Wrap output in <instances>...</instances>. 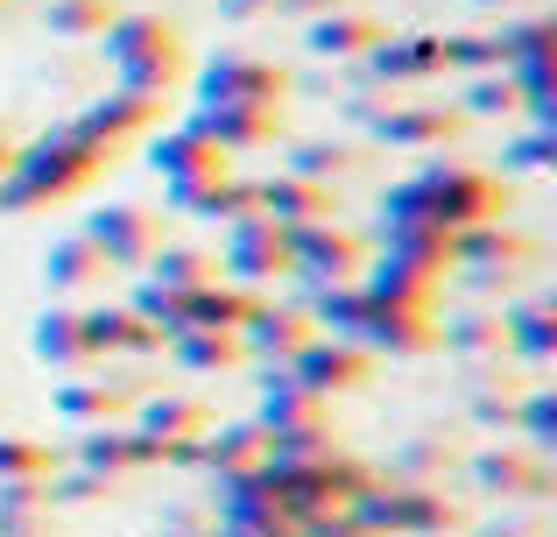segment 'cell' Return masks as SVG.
<instances>
[{
    "label": "cell",
    "mask_w": 557,
    "mask_h": 537,
    "mask_svg": "<svg viewBox=\"0 0 557 537\" xmlns=\"http://www.w3.org/2000/svg\"><path fill=\"white\" fill-rule=\"evenodd\" d=\"M473 8H516V0H473Z\"/></svg>",
    "instance_id": "d6a6232c"
},
{
    "label": "cell",
    "mask_w": 557,
    "mask_h": 537,
    "mask_svg": "<svg viewBox=\"0 0 557 537\" xmlns=\"http://www.w3.org/2000/svg\"><path fill=\"white\" fill-rule=\"evenodd\" d=\"M0 8H8V0H0Z\"/></svg>",
    "instance_id": "d590c367"
},
{
    "label": "cell",
    "mask_w": 557,
    "mask_h": 537,
    "mask_svg": "<svg viewBox=\"0 0 557 537\" xmlns=\"http://www.w3.org/2000/svg\"><path fill=\"white\" fill-rule=\"evenodd\" d=\"M289 71L269 57H212L198 78V107H283Z\"/></svg>",
    "instance_id": "3957f363"
},
{
    "label": "cell",
    "mask_w": 557,
    "mask_h": 537,
    "mask_svg": "<svg viewBox=\"0 0 557 537\" xmlns=\"http://www.w3.org/2000/svg\"><path fill=\"white\" fill-rule=\"evenodd\" d=\"M255 212H269L275 227H318V220H332V184H311V178H269V184H255Z\"/></svg>",
    "instance_id": "7c38bea8"
},
{
    "label": "cell",
    "mask_w": 557,
    "mask_h": 537,
    "mask_svg": "<svg viewBox=\"0 0 557 537\" xmlns=\"http://www.w3.org/2000/svg\"><path fill=\"white\" fill-rule=\"evenodd\" d=\"M156 121H163V99H156V93H127V85H113V93L99 99V107H85V121H71V127L113 156L127 135H149Z\"/></svg>",
    "instance_id": "9c48e42d"
},
{
    "label": "cell",
    "mask_w": 557,
    "mask_h": 537,
    "mask_svg": "<svg viewBox=\"0 0 557 537\" xmlns=\"http://www.w3.org/2000/svg\"><path fill=\"white\" fill-rule=\"evenodd\" d=\"M431 71H445V42L437 36H388L381 50L360 57L368 85H409V78H431Z\"/></svg>",
    "instance_id": "8fae6325"
},
{
    "label": "cell",
    "mask_w": 557,
    "mask_h": 537,
    "mask_svg": "<svg viewBox=\"0 0 557 537\" xmlns=\"http://www.w3.org/2000/svg\"><path fill=\"white\" fill-rule=\"evenodd\" d=\"M466 127V113L459 107H388V113H374V135L381 142H395V149H431V142H451Z\"/></svg>",
    "instance_id": "9a60e30c"
},
{
    "label": "cell",
    "mask_w": 557,
    "mask_h": 537,
    "mask_svg": "<svg viewBox=\"0 0 557 537\" xmlns=\"http://www.w3.org/2000/svg\"><path fill=\"white\" fill-rule=\"evenodd\" d=\"M487 537H502V530H487Z\"/></svg>",
    "instance_id": "836d02e7"
},
{
    "label": "cell",
    "mask_w": 557,
    "mask_h": 537,
    "mask_svg": "<svg viewBox=\"0 0 557 537\" xmlns=\"http://www.w3.org/2000/svg\"><path fill=\"white\" fill-rule=\"evenodd\" d=\"M85 241L107 255V269H141L163 248V227H156L149 206H99L92 220H85Z\"/></svg>",
    "instance_id": "277c9868"
},
{
    "label": "cell",
    "mask_w": 557,
    "mask_h": 537,
    "mask_svg": "<svg viewBox=\"0 0 557 537\" xmlns=\"http://www.w3.org/2000/svg\"><path fill=\"white\" fill-rule=\"evenodd\" d=\"M205 460H212L226 481H247V474H261V467H269V425H261V417H247V425L212 431V439H205Z\"/></svg>",
    "instance_id": "ac0fdd59"
},
{
    "label": "cell",
    "mask_w": 557,
    "mask_h": 537,
    "mask_svg": "<svg viewBox=\"0 0 557 537\" xmlns=\"http://www.w3.org/2000/svg\"><path fill=\"white\" fill-rule=\"evenodd\" d=\"M480 488L494 496H544V460H522V453H487L480 460Z\"/></svg>",
    "instance_id": "d4e9b609"
},
{
    "label": "cell",
    "mask_w": 557,
    "mask_h": 537,
    "mask_svg": "<svg viewBox=\"0 0 557 537\" xmlns=\"http://www.w3.org/2000/svg\"><path fill=\"white\" fill-rule=\"evenodd\" d=\"M283 368H289V382H304L311 396H339V389L368 382V346H354V340H304Z\"/></svg>",
    "instance_id": "5b68a950"
},
{
    "label": "cell",
    "mask_w": 557,
    "mask_h": 537,
    "mask_svg": "<svg viewBox=\"0 0 557 537\" xmlns=\"http://www.w3.org/2000/svg\"><path fill=\"white\" fill-rule=\"evenodd\" d=\"M149 156H156V170L170 178V192H190V184H219V178H226V163H233V156L219 149L212 135H198L190 121H184V127H170V135H156V142H149Z\"/></svg>",
    "instance_id": "ba28073f"
},
{
    "label": "cell",
    "mask_w": 557,
    "mask_h": 537,
    "mask_svg": "<svg viewBox=\"0 0 557 537\" xmlns=\"http://www.w3.org/2000/svg\"><path fill=\"white\" fill-rule=\"evenodd\" d=\"M304 340H318L304 304H261L255 297V312H247V326H240V346H255V354H269V361H289Z\"/></svg>",
    "instance_id": "5bb4252c"
},
{
    "label": "cell",
    "mask_w": 557,
    "mask_h": 537,
    "mask_svg": "<svg viewBox=\"0 0 557 537\" xmlns=\"http://www.w3.org/2000/svg\"><path fill=\"white\" fill-rule=\"evenodd\" d=\"M339 170H360L354 142H304V149L289 156V178H311V184H332Z\"/></svg>",
    "instance_id": "484cf974"
},
{
    "label": "cell",
    "mask_w": 557,
    "mask_h": 537,
    "mask_svg": "<svg viewBox=\"0 0 557 537\" xmlns=\"http://www.w3.org/2000/svg\"><path fill=\"white\" fill-rule=\"evenodd\" d=\"M261 425H269V431L325 425V396H311L304 382H289V368H275V375H269V389H261Z\"/></svg>",
    "instance_id": "ffe728a7"
},
{
    "label": "cell",
    "mask_w": 557,
    "mask_h": 537,
    "mask_svg": "<svg viewBox=\"0 0 557 537\" xmlns=\"http://www.w3.org/2000/svg\"><path fill=\"white\" fill-rule=\"evenodd\" d=\"M508 99H516V85H508V78H480L473 93H466V107H459V113H502Z\"/></svg>",
    "instance_id": "f546056e"
},
{
    "label": "cell",
    "mask_w": 557,
    "mask_h": 537,
    "mask_svg": "<svg viewBox=\"0 0 557 537\" xmlns=\"http://www.w3.org/2000/svg\"><path fill=\"white\" fill-rule=\"evenodd\" d=\"M163 332L135 312V304H113V312H85V354H156Z\"/></svg>",
    "instance_id": "2e32d148"
},
{
    "label": "cell",
    "mask_w": 557,
    "mask_h": 537,
    "mask_svg": "<svg viewBox=\"0 0 557 537\" xmlns=\"http://www.w3.org/2000/svg\"><path fill=\"white\" fill-rule=\"evenodd\" d=\"M255 8H283V14H332L346 0H226V14H255Z\"/></svg>",
    "instance_id": "4dcf8cb0"
},
{
    "label": "cell",
    "mask_w": 557,
    "mask_h": 537,
    "mask_svg": "<svg viewBox=\"0 0 557 537\" xmlns=\"http://www.w3.org/2000/svg\"><path fill=\"white\" fill-rule=\"evenodd\" d=\"M190 127L212 135L226 156H240V149H261V142L283 135V113H275V107H198V113H190Z\"/></svg>",
    "instance_id": "4fadbf2b"
},
{
    "label": "cell",
    "mask_w": 557,
    "mask_h": 537,
    "mask_svg": "<svg viewBox=\"0 0 557 537\" xmlns=\"http://www.w3.org/2000/svg\"><path fill=\"white\" fill-rule=\"evenodd\" d=\"M141 269H149L156 290H177V297H184V290L219 283V255H212V248H190V241H163V248H156Z\"/></svg>",
    "instance_id": "d6986e66"
},
{
    "label": "cell",
    "mask_w": 557,
    "mask_h": 537,
    "mask_svg": "<svg viewBox=\"0 0 557 537\" xmlns=\"http://www.w3.org/2000/svg\"><path fill=\"white\" fill-rule=\"evenodd\" d=\"M205 425H212V411L190 403V396H156L149 411H141V439L156 446V460H198Z\"/></svg>",
    "instance_id": "30bf717a"
},
{
    "label": "cell",
    "mask_w": 557,
    "mask_h": 537,
    "mask_svg": "<svg viewBox=\"0 0 557 537\" xmlns=\"http://www.w3.org/2000/svg\"><path fill=\"white\" fill-rule=\"evenodd\" d=\"M113 0H50V36H107V22H113Z\"/></svg>",
    "instance_id": "4316f807"
},
{
    "label": "cell",
    "mask_w": 557,
    "mask_h": 537,
    "mask_svg": "<svg viewBox=\"0 0 557 537\" xmlns=\"http://www.w3.org/2000/svg\"><path fill=\"white\" fill-rule=\"evenodd\" d=\"M177 537H190V530H177Z\"/></svg>",
    "instance_id": "e575fe53"
},
{
    "label": "cell",
    "mask_w": 557,
    "mask_h": 537,
    "mask_svg": "<svg viewBox=\"0 0 557 537\" xmlns=\"http://www.w3.org/2000/svg\"><path fill=\"white\" fill-rule=\"evenodd\" d=\"M127 403H135V382H64V389H57V411H64V417H85V425L121 417Z\"/></svg>",
    "instance_id": "603a6c76"
},
{
    "label": "cell",
    "mask_w": 557,
    "mask_h": 537,
    "mask_svg": "<svg viewBox=\"0 0 557 537\" xmlns=\"http://www.w3.org/2000/svg\"><path fill=\"white\" fill-rule=\"evenodd\" d=\"M388 42V22L368 8H332V14H318L311 22V50L318 57H368Z\"/></svg>",
    "instance_id": "e0dca14e"
},
{
    "label": "cell",
    "mask_w": 557,
    "mask_h": 537,
    "mask_svg": "<svg viewBox=\"0 0 557 537\" xmlns=\"http://www.w3.org/2000/svg\"><path fill=\"white\" fill-rule=\"evenodd\" d=\"M170 354L198 375H219L233 361H247V346H240V332H170Z\"/></svg>",
    "instance_id": "cb8c5ba5"
},
{
    "label": "cell",
    "mask_w": 557,
    "mask_h": 537,
    "mask_svg": "<svg viewBox=\"0 0 557 537\" xmlns=\"http://www.w3.org/2000/svg\"><path fill=\"white\" fill-rule=\"evenodd\" d=\"M107 64L127 93L163 99V85H177L190 71V42L170 14H113L107 22Z\"/></svg>",
    "instance_id": "7a4b0ae2"
},
{
    "label": "cell",
    "mask_w": 557,
    "mask_h": 537,
    "mask_svg": "<svg viewBox=\"0 0 557 537\" xmlns=\"http://www.w3.org/2000/svg\"><path fill=\"white\" fill-rule=\"evenodd\" d=\"M240 283H269V276L289 269V234L269 220V212H247V220H226V255H219Z\"/></svg>",
    "instance_id": "8992f818"
},
{
    "label": "cell",
    "mask_w": 557,
    "mask_h": 537,
    "mask_svg": "<svg viewBox=\"0 0 557 537\" xmlns=\"http://www.w3.org/2000/svg\"><path fill=\"white\" fill-rule=\"evenodd\" d=\"M107 170V149L85 142L78 127H50L42 142L14 149V170L0 178V212H36V206H57L71 198L78 184H92Z\"/></svg>",
    "instance_id": "6da1fadb"
},
{
    "label": "cell",
    "mask_w": 557,
    "mask_h": 537,
    "mask_svg": "<svg viewBox=\"0 0 557 537\" xmlns=\"http://www.w3.org/2000/svg\"><path fill=\"white\" fill-rule=\"evenodd\" d=\"M36 354L50 361V368H78L85 354V312H71V304H50V312L36 318Z\"/></svg>",
    "instance_id": "7402d4cb"
},
{
    "label": "cell",
    "mask_w": 557,
    "mask_h": 537,
    "mask_svg": "<svg viewBox=\"0 0 557 537\" xmlns=\"http://www.w3.org/2000/svg\"><path fill=\"white\" fill-rule=\"evenodd\" d=\"M99 276H107V255L92 248L85 234H71V241H57L50 255H42V283L57 290V297H71V290H92Z\"/></svg>",
    "instance_id": "44dd1931"
},
{
    "label": "cell",
    "mask_w": 557,
    "mask_h": 537,
    "mask_svg": "<svg viewBox=\"0 0 557 537\" xmlns=\"http://www.w3.org/2000/svg\"><path fill=\"white\" fill-rule=\"evenodd\" d=\"M502 340H516L530 361H544L550 354V304L536 297V304H522V312H502Z\"/></svg>",
    "instance_id": "f1b7e54d"
},
{
    "label": "cell",
    "mask_w": 557,
    "mask_h": 537,
    "mask_svg": "<svg viewBox=\"0 0 557 537\" xmlns=\"http://www.w3.org/2000/svg\"><path fill=\"white\" fill-rule=\"evenodd\" d=\"M14 149H22V142H14L8 127H0V178H8V170H14Z\"/></svg>",
    "instance_id": "1f68e13d"
},
{
    "label": "cell",
    "mask_w": 557,
    "mask_h": 537,
    "mask_svg": "<svg viewBox=\"0 0 557 537\" xmlns=\"http://www.w3.org/2000/svg\"><path fill=\"white\" fill-rule=\"evenodd\" d=\"M289 269L311 276L318 290H325V283H354V276H360V241H354V234H339L332 220H318V227H289Z\"/></svg>",
    "instance_id": "52a82bcc"
},
{
    "label": "cell",
    "mask_w": 557,
    "mask_h": 537,
    "mask_svg": "<svg viewBox=\"0 0 557 537\" xmlns=\"http://www.w3.org/2000/svg\"><path fill=\"white\" fill-rule=\"evenodd\" d=\"M57 453L36 439H14V431H0V481H50Z\"/></svg>",
    "instance_id": "83f0119b"
}]
</instances>
